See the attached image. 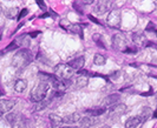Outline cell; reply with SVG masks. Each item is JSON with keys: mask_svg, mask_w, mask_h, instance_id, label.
Listing matches in <instances>:
<instances>
[{"mask_svg": "<svg viewBox=\"0 0 157 128\" xmlns=\"http://www.w3.org/2000/svg\"><path fill=\"white\" fill-rule=\"evenodd\" d=\"M33 60V55L32 53L27 49V48H21L17 52L13 59H12V66L18 69H23L29 64H31Z\"/></svg>", "mask_w": 157, "mask_h": 128, "instance_id": "1", "label": "cell"}, {"mask_svg": "<svg viewBox=\"0 0 157 128\" xmlns=\"http://www.w3.org/2000/svg\"><path fill=\"white\" fill-rule=\"evenodd\" d=\"M48 88H50V84L41 81L39 85H37L31 91V100L33 102H40V101H43L45 99V96H46Z\"/></svg>", "mask_w": 157, "mask_h": 128, "instance_id": "2", "label": "cell"}, {"mask_svg": "<svg viewBox=\"0 0 157 128\" xmlns=\"http://www.w3.org/2000/svg\"><path fill=\"white\" fill-rule=\"evenodd\" d=\"M55 74L56 76H58L59 79L67 81L72 78V75H75V69L72 67H70L67 64H59L56 66Z\"/></svg>", "mask_w": 157, "mask_h": 128, "instance_id": "3", "label": "cell"}, {"mask_svg": "<svg viewBox=\"0 0 157 128\" xmlns=\"http://www.w3.org/2000/svg\"><path fill=\"white\" fill-rule=\"evenodd\" d=\"M60 26L63 27V30L67 31V32L72 33V34H78L80 37V39H84V35H83V28L82 26L78 24H71L67 20H62L60 21Z\"/></svg>", "mask_w": 157, "mask_h": 128, "instance_id": "4", "label": "cell"}, {"mask_svg": "<svg viewBox=\"0 0 157 128\" xmlns=\"http://www.w3.org/2000/svg\"><path fill=\"white\" fill-rule=\"evenodd\" d=\"M121 19H122L121 11L112 9L110 13H109V16H108L106 21H108V25L110 27H112V28H119V26H121Z\"/></svg>", "mask_w": 157, "mask_h": 128, "instance_id": "5", "label": "cell"}, {"mask_svg": "<svg viewBox=\"0 0 157 128\" xmlns=\"http://www.w3.org/2000/svg\"><path fill=\"white\" fill-rule=\"evenodd\" d=\"M112 45H113V47L116 48L117 51H122V52H125L126 48H128V42H126L125 37L123 34H119V33L113 35Z\"/></svg>", "mask_w": 157, "mask_h": 128, "instance_id": "6", "label": "cell"}, {"mask_svg": "<svg viewBox=\"0 0 157 128\" xmlns=\"http://www.w3.org/2000/svg\"><path fill=\"white\" fill-rule=\"evenodd\" d=\"M126 111V106L124 104H117L112 106L109 111V116L110 118H118L121 115H123Z\"/></svg>", "mask_w": 157, "mask_h": 128, "instance_id": "7", "label": "cell"}, {"mask_svg": "<svg viewBox=\"0 0 157 128\" xmlns=\"http://www.w3.org/2000/svg\"><path fill=\"white\" fill-rule=\"evenodd\" d=\"M112 6V2L111 1H108V0H102L99 1L97 5H96V8H94V12L97 14H104L106 11H109L110 7Z\"/></svg>", "mask_w": 157, "mask_h": 128, "instance_id": "8", "label": "cell"}, {"mask_svg": "<svg viewBox=\"0 0 157 128\" xmlns=\"http://www.w3.org/2000/svg\"><path fill=\"white\" fill-rule=\"evenodd\" d=\"M121 100V95L119 94H110L108 95L104 100H103V107H109V106H115L117 105Z\"/></svg>", "mask_w": 157, "mask_h": 128, "instance_id": "9", "label": "cell"}, {"mask_svg": "<svg viewBox=\"0 0 157 128\" xmlns=\"http://www.w3.org/2000/svg\"><path fill=\"white\" fill-rule=\"evenodd\" d=\"M14 100H8V99H5V100H0V112L2 113H8L13 107H14Z\"/></svg>", "mask_w": 157, "mask_h": 128, "instance_id": "10", "label": "cell"}, {"mask_svg": "<svg viewBox=\"0 0 157 128\" xmlns=\"http://www.w3.org/2000/svg\"><path fill=\"white\" fill-rule=\"evenodd\" d=\"M67 65H69L70 67H72L75 71H76V69H77V71H78V69L80 71V68H83L84 65H85V58H84V56H78V58L71 60Z\"/></svg>", "mask_w": 157, "mask_h": 128, "instance_id": "11", "label": "cell"}, {"mask_svg": "<svg viewBox=\"0 0 157 128\" xmlns=\"http://www.w3.org/2000/svg\"><path fill=\"white\" fill-rule=\"evenodd\" d=\"M53 87H55L56 89V92L57 93H64L65 91H66V88H67V86L69 85H66V81H64V80H58V79H56L53 82Z\"/></svg>", "mask_w": 157, "mask_h": 128, "instance_id": "12", "label": "cell"}, {"mask_svg": "<svg viewBox=\"0 0 157 128\" xmlns=\"http://www.w3.org/2000/svg\"><path fill=\"white\" fill-rule=\"evenodd\" d=\"M30 40H31V38H30L29 34H23V35H20L19 38H17L16 41H17V44H18V46L27 48L30 46Z\"/></svg>", "mask_w": 157, "mask_h": 128, "instance_id": "13", "label": "cell"}, {"mask_svg": "<svg viewBox=\"0 0 157 128\" xmlns=\"http://www.w3.org/2000/svg\"><path fill=\"white\" fill-rule=\"evenodd\" d=\"M11 125H12V128H26L27 127L25 118H24L23 115H20V114L17 115L16 120L13 121Z\"/></svg>", "mask_w": 157, "mask_h": 128, "instance_id": "14", "label": "cell"}, {"mask_svg": "<svg viewBox=\"0 0 157 128\" xmlns=\"http://www.w3.org/2000/svg\"><path fill=\"white\" fill-rule=\"evenodd\" d=\"M48 119H50V122H51V126H52L53 128L59 127V126L64 122L63 118H60V116L57 115V114H50Z\"/></svg>", "mask_w": 157, "mask_h": 128, "instance_id": "15", "label": "cell"}, {"mask_svg": "<svg viewBox=\"0 0 157 128\" xmlns=\"http://www.w3.org/2000/svg\"><path fill=\"white\" fill-rule=\"evenodd\" d=\"M151 116H152V111H151V108H149V107H144L141 111V114H140L141 122H147Z\"/></svg>", "mask_w": 157, "mask_h": 128, "instance_id": "16", "label": "cell"}, {"mask_svg": "<svg viewBox=\"0 0 157 128\" xmlns=\"http://www.w3.org/2000/svg\"><path fill=\"white\" fill-rule=\"evenodd\" d=\"M26 87H27V82L24 79H18L16 81V84H14V91L17 93H23L24 91L26 89Z\"/></svg>", "mask_w": 157, "mask_h": 128, "instance_id": "17", "label": "cell"}, {"mask_svg": "<svg viewBox=\"0 0 157 128\" xmlns=\"http://www.w3.org/2000/svg\"><path fill=\"white\" fill-rule=\"evenodd\" d=\"M141 123L140 116H132L130 119H128L125 122V128H136Z\"/></svg>", "mask_w": 157, "mask_h": 128, "instance_id": "18", "label": "cell"}, {"mask_svg": "<svg viewBox=\"0 0 157 128\" xmlns=\"http://www.w3.org/2000/svg\"><path fill=\"white\" fill-rule=\"evenodd\" d=\"M132 40L135 44L137 45H142V46H147V41H145V37L142 34V33H135L132 35Z\"/></svg>", "mask_w": 157, "mask_h": 128, "instance_id": "19", "label": "cell"}, {"mask_svg": "<svg viewBox=\"0 0 157 128\" xmlns=\"http://www.w3.org/2000/svg\"><path fill=\"white\" fill-rule=\"evenodd\" d=\"M87 82H89V79H87V76H79L77 78V80H76V85H75V88L76 89H80V88L85 87L87 85Z\"/></svg>", "mask_w": 157, "mask_h": 128, "instance_id": "20", "label": "cell"}, {"mask_svg": "<svg viewBox=\"0 0 157 128\" xmlns=\"http://www.w3.org/2000/svg\"><path fill=\"white\" fill-rule=\"evenodd\" d=\"M79 123H80L82 128H89L91 127V126H94V123H96V121L92 118H83V119H80Z\"/></svg>", "mask_w": 157, "mask_h": 128, "instance_id": "21", "label": "cell"}, {"mask_svg": "<svg viewBox=\"0 0 157 128\" xmlns=\"http://www.w3.org/2000/svg\"><path fill=\"white\" fill-rule=\"evenodd\" d=\"M105 107H97V108H92V109H89L86 111V113L91 116H98V115H102L103 113H105Z\"/></svg>", "mask_w": 157, "mask_h": 128, "instance_id": "22", "label": "cell"}, {"mask_svg": "<svg viewBox=\"0 0 157 128\" xmlns=\"http://www.w3.org/2000/svg\"><path fill=\"white\" fill-rule=\"evenodd\" d=\"M80 115H79L78 113H71L69 115H66L65 118H64V121H67V122H78L80 121Z\"/></svg>", "mask_w": 157, "mask_h": 128, "instance_id": "23", "label": "cell"}, {"mask_svg": "<svg viewBox=\"0 0 157 128\" xmlns=\"http://www.w3.org/2000/svg\"><path fill=\"white\" fill-rule=\"evenodd\" d=\"M105 61H106V58L102 54H96L94 58V64L97 65V66H102V65L105 64Z\"/></svg>", "mask_w": 157, "mask_h": 128, "instance_id": "24", "label": "cell"}, {"mask_svg": "<svg viewBox=\"0 0 157 128\" xmlns=\"http://www.w3.org/2000/svg\"><path fill=\"white\" fill-rule=\"evenodd\" d=\"M92 40L97 44V45H99L102 48H106L105 47V45H104V42H103V38H102V35L101 34H98V33H96V34H94L92 35Z\"/></svg>", "mask_w": 157, "mask_h": 128, "instance_id": "25", "label": "cell"}, {"mask_svg": "<svg viewBox=\"0 0 157 128\" xmlns=\"http://www.w3.org/2000/svg\"><path fill=\"white\" fill-rule=\"evenodd\" d=\"M18 47V44H17V41L14 40V41H12L10 45H8L7 47L5 48L0 54H2V53H7V52H11V51H13V49H16V48Z\"/></svg>", "mask_w": 157, "mask_h": 128, "instance_id": "26", "label": "cell"}, {"mask_svg": "<svg viewBox=\"0 0 157 128\" xmlns=\"http://www.w3.org/2000/svg\"><path fill=\"white\" fill-rule=\"evenodd\" d=\"M18 13V8H10L8 11H6V16L11 19L16 18V14Z\"/></svg>", "mask_w": 157, "mask_h": 128, "instance_id": "27", "label": "cell"}, {"mask_svg": "<svg viewBox=\"0 0 157 128\" xmlns=\"http://www.w3.org/2000/svg\"><path fill=\"white\" fill-rule=\"evenodd\" d=\"M46 106H47V102L43 100V101H40V102H37L36 107H34V111H37V112H38V111H41V109H44Z\"/></svg>", "mask_w": 157, "mask_h": 128, "instance_id": "28", "label": "cell"}, {"mask_svg": "<svg viewBox=\"0 0 157 128\" xmlns=\"http://www.w3.org/2000/svg\"><path fill=\"white\" fill-rule=\"evenodd\" d=\"M147 31H149V32H156L157 26L154 24V23H149L148 26H147Z\"/></svg>", "mask_w": 157, "mask_h": 128, "instance_id": "29", "label": "cell"}, {"mask_svg": "<svg viewBox=\"0 0 157 128\" xmlns=\"http://www.w3.org/2000/svg\"><path fill=\"white\" fill-rule=\"evenodd\" d=\"M27 12H29V11H27V8H23V9H21V12H20V13L18 14V16H17V20H20L21 18H24V16L27 14Z\"/></svg>", "mask_w": 157, "mask_h": 128, "instance_id": "30", "label": "cell"}, {"mask_svg": "<svg viewBox=\"0 0 157 128\" xmlns=\"http://www.w3.org/2000/svg\"><path fill=\"white\" fill-rule=\"evenodd\" d=\"M119 74H121V72L119 71H116V72H113L112 74H111V78L115 80V79H118L119 78Z\"/></svg>", "mask_w": 157, "mask_h": 128, "instance_id": "31", "label": "cell"}, {"mask_svg": "<svg viewBox=\"0 0 157 128\" xmlns=\"http://www.w3.org/2000/svg\"><path fill=\"white\" fill-rule=\"evenodd\" d=\"M89 19H90V20H91V21H92V23H96V24L97 25H101V23H99V21H98V20H97V19H96V18H94V16H91V14H89Z\"/></svg>", "mask_w": 157, "mask_h": 128, "instance_id": "32", "label": "cell"}, {"mask_svg": "<svg viewBox=\"0 0 157 128\" xmlns=\"http://www.w3.org/2000/svg\"><path fill=\"white\" fill-rule=\"evenodd\" d=\"M37 4H38V5H39V6L43 8V9H46V6H45V4H44L43 1H39V0H38V1H37Z\"/></svg>", "mask_w": 157, "mask_h": 128, "instance_id": "33", "label": "cell"}, {"mask_svg": "<svg viewBox=\"0 0 157 128\" xmlns=\"http://www.w3.org/2000/svg\"><path fill=\"white\" fill-rule=\"evenodd\" d=\"M38 34H39V32H31V33H29L30 38H36V37H37Z\"/></svg>", "mask_w": 157, "mask_h": 128, "instance_id": "34", "label": "cell"}, {"mask_svg": "<svg viewBox=\"0 0 157 128\" xmlns=\"http://www.w3.org/2000/svg\"><path fill=\"white\" fill-rule=\"evenodd\" d=\"M94 1L92 0H86V1H82V4H84V5H90V4H92Z\"/></svg>", "mask_w": 157, "mask_h": 128, "instance_id": "35", "label": "cell"}, {"mask_svg": "<svg viewBox=\"0 0 157 128\" xmlns=\"http://www.w3.org/2000/svg\"><path fill=\"white\" fill-rule=\"evenodd\" d=\"M152 116H154L155 119H157V109L155 111V112H154V114H152Z\"/></svg>", "mask_w": 157, "mask_h": 128, "instance_id": "36", "label": "cell"}, {"mask_svg": "<svg viewBox=\"0 0 157 128\" xmlns=\"http://www.w3.org/2000/svg\"><path fill=\"white\" fill-rule=\"evenodd\" d=\"M60 128H79V127H72V126H65V127H60Z\"/></svg>", "mask_w": 157, "mask_h": 128, "instance_id": "37", "label": "cell"}, {"mask_svg": "<svg viewBox=\"0 0 157 128\" xmlns=\"http://www.w3.org/2000/svg\"><path fill=\"white\" fill-rule=\"evenodd\" d=\"M101 128H110V126H103V127H101Z\"/></svg>", "mask_w": 157, "mask_h": 128, "instance_id": "38", "label": "cell"}, {"mask_svg": "<svg viewBox=\"0 0 157 128\" xmlns=\"http://www.w3.org/2000/svg\"><path fill=\"white\" fill-rule=\"evenodd\" d=\"M150 76H152V78H156V79H157V75H152V74H151Z\"/></svg>", "mask_w": 157, "mask_h": 128, "instance_id": "39", "label": "cell"}, {"mask_svg": "<svg viewBox=\"0 0 157 128\" xmlns=\"http://www.w3.org/2000/svg\"><path fill=\"white\" fill-rule=\"evenodd\" d=\"M155 5H156V6H157V1H155Z\"/></svg>", "mask_w": 157, "mask_h": 128, "instance_id": "40", "label": "cell"}, {"mask_svg": "<svg viewBox=\"0 0 157 128\" xmlns=\"http://www.w3.org/2000/svg\"><path fill=\"white\" fill-rule=\"evenodd\" d=\"M1 115H2V113H1V112H0V116H1Z\"/></svg>", "mask_w": 157, "mask_h": 128, "instance_id": "41", "label": "cell"}, {"mask_svg": "<svg viewBox=\"0 0 157 128\" xmlns=\"http://www.w3.org/2000/svg\"><path fill=\"white\" fill-rule=\"evenodd\" d=\"M0 12H1V6H0Z\"/></svg>", "mask_w": 157, "mask_h": 128, "instance_id": "42", "label": "cell"}, {"mask_svg": "<svg viewBox=\"0 0 157 128\" xmlns=\"http://www.w3.org/2000/svg\"><path fill=\"white\" fill-rule=\"evenodd\" d=\"M156 100H157V94H156Z\"/></svg>", "mask_w": 157, "mask_h": 128, "instance_id": "43", "label": "cell"}, {"mask_svg": "<svg viewBox=\"0 0 157 128\" xmlns=\"http://www.w3.org/2000/svg\"><path fill=\"white\" fill-rule=\"evenodd\" d=\"M156 35H157V31H156Z\"/></svg>", "mask_w": 157, "mask_h": 128, "instance_id": "44", "label": "cell"}, {"mask_svg": "<svg viewBox=\"0 0 157 128\" xmlns=\"http://www.w3.org/2000/svg\"><path fill=\"white\" fill-rule=\"evenodd\" d=\"M0 39H1V38H0Z\"/></svg>", "mask_w": 157, "mask_h": 128, "instance_id": "45", "label": "cell"}]
</instances>
